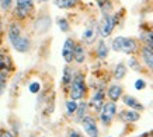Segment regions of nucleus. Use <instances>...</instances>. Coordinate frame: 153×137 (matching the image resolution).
Listing matches in <instances>:
<instances>
[{
  "label": "nucleus",
  "mask_w": 153,
  "mask_h": 137,
  "mask_svg": "<svg viewBox=\"0 0 153 137\" xmlns=\"http://www.w3.org/2000/svg\"><path fill=\"white\" fill-rule=\"evenodd\" d=\"M49 25H51V20H49V17H47V15L39 17L38 21L35 23V28H37L38 34H44V32H47V29L49 28Z\"/></svg>",
  "instance_id": "obj_11"
},
{
  "label": "nucleus",
  "mask_w": 153,
  "mask_h": 137,
  "mask_svg": "<svg viewBox=\"0 0 153 137\" xmlns=\"http://www.w3.org/2000/svg\"><path fill=\"white\" fill-rule=\"evenodd\" d=\"M101 122L104 124H110L111 123L112 118H114V115L117 113V105L115 102H107V104H104L101 108Z\"/></svg>",
  "instance_id": "obj_4"
},
{
  "label": "nucleus",
  "mask_w": 153,
  "mask_h": 137,
  "mask_svg": "<svg viewBox=\"0 0 153 137\" xmlns=\"http://www.w3.org/2000/svg\"><path fill=\"white\" fill-rule=\"evenodd\" d=\"M86 108H87L86 102H80V105H77V115H79V118H80V119L83 118L84 112H86Z\"/></svg>",
  "instance_id": "obj_27"
},
{
  "label": "nucleus",
  "mask_w": 153,
  "mask_h": 137,
  "mask_svg": "<svg viewBox=\"0 0 153 137\" xmlns=\"http://www.w3.org/2000/svg\"><path fill=\"white\" fill-rule=\"evenodd\" d=\"M128 66H129L132 70H135V71H139V70H140L139 62H138V59H136V57H134V56H131L129 59H128Z\"/></svg>",
  "instance_id": "obj_24"
},
{
  "label": "nucleus",
  "mask_w": 153,
  "mask_h": 137,
  "mask_svg": "<svg viewBox=\"0 0 153 137\" xmlns=\"http://www.w3.org/2000/svg\"><path fill=\"white\" fill-rule=\"evenodd\" d=\"M11 45H13V48L17 50V52H20V53H25V52H28L30 48H31V41H30V38L28 37L20 35L19 38H16V39L11 42Z\"/></svg>",
  "instance_id": "obj_6"
},
{
  "label": "nucleus",
  "mask_w": 153,
  "mask_h": 137,
  "mask_svg": "<svg viewBox=\"0 0 153 137\" xmlns=\"http://www.w3.org/2000/svg\"><path fill=\"white\" fill-rule=\"evenodd\" d=\"M102 102H104V92L101 90H98L91 98V105H93V108L96 110H101L102 105H104Z\"/></svg>",
  "instance_id": "obj_12"
},
{
  "label": "nucleus",
  "mask_w": 153,
  "mask_h": 137,
  "mask_svg": "<svg viewBox=\"0 0 153 137\" xmlns=\"http://www.w3.org/2000/svg\"><path fill=\"white\" fill-rule=\"evenodd\" d=\"M66 109H68V113H74V112L77 110L76 101H68V102H66Z\"/></svg>",
  "instance_id": "obj_26"
},
{
  "label": "nucleus",
  "mask_w": 153,
  "mask_h": 137,
  "mask_svg": "<svg viewBox=\"0 0 153 137\" xmlns=\"http://www.w3.org/2000/svg\"><path fill=\"white\" fill-rule=\"evenodd\" d=\"M0 42H1V34H0Z\"/></svg>",
  "instance_id": "obj_37"
},
{
  "label": "nucleus",
  "mask_w": 153,
  "mask_h": 137,
  "mask_svg": "<svg viewBox=\"0 0 153 137\" xmlns=\"http://www.w3.org/2000/svg\"><path fill=\"white\" fill-rule=\"evenodd\" d=\"M120 118L122 122H136L139 119V113L135 110H122L120 113Z\"/></svg>",
  "instance_id": "obj_16"
},
{
  "label": "nucleus",
  "mask_w": 153,
  "mask_h": 137,
  "mask_svg": "<svg viewBox=\"0 0 153 137\" xmlns=\"http://www.w3.org/2000/svg\"><path fill=\"white\" fill-rule=\"evenodd\" d=\"M97 31H98V27H94V25H90L84 29L83 32V39L87 43H93L97 38Z\"/></svg>",
  "instance_id": "obj_10"
},
{
  "label": "nucleus",
  "mask_w": 153,
  "mask_h": 137,
  "mask_svg": "<svg viewBox=\"0 0 153 137\" xmlns=\"http://www.w3.org/2000/svg\"><path fill=\"white\" fill-rule=\"evenodd\" d=\"M118 23V15H110V14H102V21L98 27V31L102 38H107L111 35L112 29Z\"/></svg>",
  "instance_id": "obj_2"
},
{
  "label": "nucleus",
  "mask_w": 153,
  "mask_h": 137,
  "mask_svg": "<svg viewBox=\"0 0 153 137\" xmlns=\"http://www.w3.org/2000/svg\"><path fill=\"white\" fill-rule=\"evenodd\" d=\"M153 133L152 132H148V133H145V134H142V136H139V137H150Z\"/></svg>",
  "instance_id": "obj_34"
},
{
  "label": "nucleus",
  "mask_w": 153,
  "mask_h": 137,
  "mask_svg": "<svg viewBox=\"0 0 153 137\" xmlns=\"http://www.w3.org/2000/svg\"><path fill=\"white\" fill-rule=\"evenodd\" d=\"M97 56L98 59H105L108 56V46H107V43L102 39L97 43Z\"/></svg>",
  "instance_id": "obj_20"
},
{
  "label": "nucleus",
  "mask_w": 153,
  "mask_h": 137,
  "mask_svg": "<svg viewBox=\"0 0 153 137\" xmlns=\"http://www.w3.org/2000/svg\"><path fill=\"white\" fill-rule=\"evenodd\" d=\"M121 95H122V87H121V85L114 84V85H111V87L108 88V96H110V99H111L112 102H115V101L120 99Z\"/></svg>",
  "instance_id": "obj_17"
},
{
  "label": "nucleus",
  "mask_w": 153,
  "mask_h": 137,
  "mask_svg": "<svg viewBox=\"0 0 153 137\" xmlns=\"http://www.w3.org/2000/svg\"><path fill=\"white\" fill-rule=\"evenodd\" d=\"M82 124H83L84 132L87 133L90 137H98L97 124H96V120H94L91 116H84V118H82Z\"/></svg>",
  "instance_id": "obj_5"
},
{
  "label": "nucleus",
  "mask_w": 153,
  "mask_h": 137,
  "mask_svg": "<svg viewBox=\"0 0 153 137\" xmlns=\"http://www.w3.org/2000/svg\"><path fill=\"white\" fill-rule=\"evenodd\" d=\"M139 45H138V42L135 38H125L124 37V42H122V49L121 52H124L126 55H134L135 52L138 50Z\"/></svg>",
  "instance_id": "obj_8"
},
{
  "label": "nucleus",
  "mask_w": 153,
  "mask_h": 137,
  "mask_svg": "<svg viewBox=\"0 0 153 137\" xmlns=\"http://www.w3.org/2000/svg\"><path fill=\"white\" fill-rule=\"evenodd\" d=\"M135 88L136 90H145L146 88V82H145V80H142V78H139V80H136L135 81Z\"/></svg>",
  "instance_id": "obj_29"
},
{
  "label": "nucleus",
  "mask_w": 153,
  "mask_h": 137,
  "mask_svg": "<svg viewBox=\"0 0 153 137\" xmlns=\"http://www.w3.org/2000/svg\"><path fill=\"white\" fill-rule=\"evenodd\" d=\"M98 7L102 11V14H110L112 10V3L111 0H97Z\"/></svg>",
  "instance_id": "obj_21"
},
{
  "label": "nucleus",
  "mask_w": 153,
  "mask_h": 137,
  "mask_svg": "<svg viewBox=\"0 0 153 137\" xmlns=\"http://www.w3.org/2000/svg\"><path fill=\"white\" fill-rule=\"evenodd\" d=\"M73 80V70L70 68V66H66L63 68V84H69Z\"/></svg>",
  "instance_id": "obj_22"
},
{
  "label": "nucleus",
  "mask_w": 153,
  "mask_h": 137,
  "mask_svg": "<svg viewBox=\"0 0 153 137\" xmlns=\"http://www.w3.org/2000/svg\"><path fill=\"white\" fill-rule=\"evenodd\" d=\"M58 27L62 29V32H69L70 29V25H69V21L65 18H59L58 20Z\"/></svg>",
  "instance_id": "obj_25"
},
{
  "label": "nucleus",
  "mask_w": 153,
  "mask_h": 137,
  "mask_svg": "<svg viewBox=\"0 0 153 137\" xmlns=\"http://www.w3.org/2000/svg\"><path fill=\"white\" fill-rule=\"evenodd\" d=\"M53 4L59 9L68 10V9H73L79 4V0H53Z\"/></svg>",
  "instance_id": "obj_13"
},
{
  "label": "nucleus",
  "mask_w": 153,
  "mask_h": 137,
  "mask_svg": "<svg viewBox=\"0 0 153 137\" xmlns=\"http://www.w3.org/2000/svg\"><path fill=\"white\" fill-rule=\"evenodd\" d=\"M0 31H1V21H0Z\"/></svg>",
  "instance_id": "obj_36"
},
{
  "label": "nucleus",
  "mask_w": 153,
  "mask_h": 137,
  "mask_svg": "<svg viewBox=\"0 0 153 137\" xmlns=\"http://www.w3.org/2000/svg\"><path fill=\"white\" fill-rule=\"evenodd\" d=\"M11 3H13V0H0V6L3 10H10Z\"/></svg>",
  "instance_id": "obj_31"
},
{
  "label": "nucleus",
  "mask_w": 153,
  "mask_h": 137,
  "mask_svg": "<svg viewBox=\"0 0 153 137\" xmlns=\"http://www.w3.org/2000/svg\"><path fill=\"white\" fill-rule=\"evenodd\" d=\"M126 76V66L124 63H118L114 68V78L115 80H122Z\"/></svg>",
  "instance_id": "obj_19"
},
{
  "label": "nucleus",
  "mask_w": 153,
  "mask_h": 137,
  "mask_svg": "<svg viewBox=\"0 0 153 137\" xmlns=\"http://www.w3.org/2000/svg\"><path fill=\"white\" fill-rule=\"evenodd\" d=\"M86 84H84V77L83 74H76L72 80V88H70V96L72 99H82L86 94Z\"/></svg>",
  "instance_id": "obj_1"
},
{
  "label": "nucleus",
  "mask_w": 153,
  "mask_h": 137,
  "mask_svg": "<svg viewBox=\"0 0 153 137\" xmlns=\"http://www.w3.org/2000/svg\"><path fill=\"white\" fill-rule=\"evenodd\" d=\"M7 35H9V41L10 43L16 39V38H19L21 35V28L17 25V23H11L9 27V32H7Z\"/></svg>",
  "instance_id": "obj_18"
},
{
  "label": "nucleus",
  "mask_w": 153,
  "mask_h": 137,
  "mask_svg": "<svg viewBox=\"0 0 153 137\" xmlns=\"http://www.w3.org/2000/svg\"><path fill=\"white\" fill-rule=\"evenodd\" d=\"M74 46H76V43H74V41L72 39V38H68V39L65 41V43H63V48H62V56H63V59H65V62L68 64L73 62Z\"/></svg>",
  "instance_id": "obj_7"
},
{
  "label": "nucleus",
  "mask_w": 153,
  "mask_h": 137,
  "mask_svg": "<svg viewBox=\"0 0 153 137\" xmlns=\"http://www.w3.org/2000/svg\"><path fill=\"white\" fill-rule=\"evenodd\" d=\"M69 137H82V136H80V134H79L77 132H70Z\"/></svg>",
  "instance_id": "obj_33"
},
{
  "label": "nucleus",
  "mask_w": 153,
  "mask_h": 137,
  "mask_svg": "<svg viewBox=\"0 0 153 137\" xmlns=\"http://www.w3.org/2000/svg\"><path fill=\"white\" fill-rule=\"evenodd\" d=\"M4 88H6V74L0 73V95L4 92Z\"/></svg>",
  "instance_id": "obj_28"
},
{
  "label": "nucleus",
  "mask_w": 153,
  "mask_h": 137,
  "mask_svg": "<svg viewBox=\"0 0 153 137\" xmlns=\"http://www.w3.org/2000/svg\"><path fill=\"white\" fill-rule=\"evenodd\" d=\"M142 59H143L146 67L153 70V49L150 46L145 45L143 48H142Z\"/></svg>",
  "instance_id": "obj_9"
},
{
  "label": "nucleus",
  "mask_w": 153,
  "mask_h": 137,
  "mask_svg": "<svg viewBox=\"0 0 153 137\" xmlns=\"http://www.w3.org/2000/svg\"><path fill=\"white\" fill-rule=\"evenodd\" d=\"M39 88H41L39 82H31V84H30V92H33V94L39 92Z\"/></svg>",
  "instance_id": "obj_30"
},
{
  "label": "nucleus",
  "mask_w": 153,
  "mask_h": 137,
  "mask_svg": "<svg viewBox=\"0 0 153 137\" xmlns=\"http://www.w3.org/2000/svg\"><path fill=\"white\" fill-rule=\"evenodd\" d=\"M122 101H124V104H125V105H128L129 108H132V109H135V110H143V105H142V104H139V102H138V99H136V98H134V96L125 95Z\"/></svg>",
  "instance_id": "obj_15"
},
{
  "label": "nucleus",
  "mask_w": 153,
  "mask_h": 137,
  "mask_svg": "<svg viewBox=\"0 0 153 137\" xmlns=\"http://www.w3.org/2000/svg\"><path fill=\"white\" fill-rule=\"evenodd\" d=\"M34 10L33 0H16V15L24 20Z\"/></svg>",
  "instance_id": "obj_3"
},
{
  "label": "nucleus",
  "mask_w": 153,
  "mask_h": 137,
  "mask_svg": "<svg viewBox=\"0 0 153 137\" xmlns=\"http://www.w3.org/2000/svg\"><path fill=\"white\" fill-rule=\"evenodd\" d=\"M84 59H86V52H84L83 45H76L74 46V52H73V60L76 63H83Z\"/></svg>",
  "instance_id": "obj_14"
},
{
  "label": "nucleus",
  "mask_w": 153,
  "mask_h": 137,
  "mask_svg": "<svg viewBox=\"0 0 153 137\" xmlns=\"http://www.w3.org/2000/svg\"><path fill=\"white\" fill-rule=\"evenodd\" d=\"M122 42H124V37H117L111 43V48L112 50H115V52H121L122 49Z\"/></svg>",
  "instance_id": "obj_23"
},
{
  "label": "nucleus",
  "mask_w": 153,
  "mask_h": 137,
  "mask_svg": "<svg viewBox=\"0 0 153 137\" xmlns=\"http://www.w3.org/2000/svg\"><path fill=\"white\" fill-rule=\"evenodd\" d=\"M39 3H47V1H49V0H38Z\"/></svg>",
  "instance_id": "obj_35"
},
{
  "label": "nucleus",
  "mask_w": 153,
  "mask_h": 137,
  "mask_svg": "<svg viewBox=\"0 0 153 137\" xmlns=\"http://www.w3.org/2000/svg\"><path fill=\"white\" fill-rule=\"evenodd\" d=\"M0 137H13V134L10 132H1L0 133Z\"/></svg>",
  "instance_id": "obj_32"
}]
</instances>
